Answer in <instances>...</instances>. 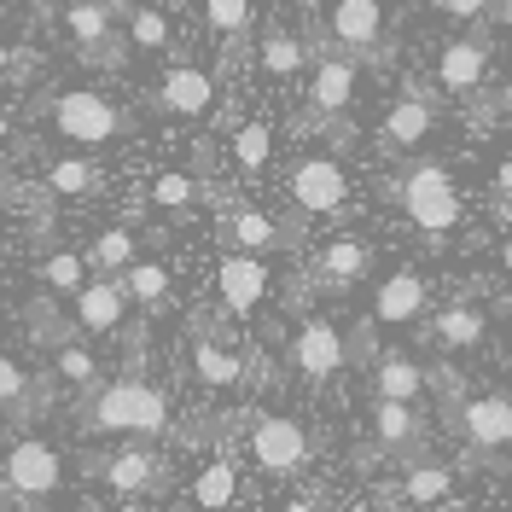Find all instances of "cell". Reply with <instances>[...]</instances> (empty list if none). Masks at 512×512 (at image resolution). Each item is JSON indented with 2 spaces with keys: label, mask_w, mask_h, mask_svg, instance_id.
Here are the masks:
<instances>
[{
  "label": "cell",
  "mask_w": 512,
  "mask_h": 512,
  "mask_svg": "<svg viewBox=\"0 0 512 512\" xmlns=\"http://www.w3.org/2000/svg\"><path fill=\"white\" fill-rule=\"evenodd\" d=\"M169 390L152 379H105L94 396L76 402V431L82 437H123V443H163L169 437Z\"/></svg>",
  "instance_id": "cell-1"
},
{
  "label": "cell",
  "mask_w": 512,
  "mask_h": 512,
  "mask_svg": "<svg viewBox=\"0 0 512 512\" xmlns=\"http://www.w3.org/2000/svg\"><path fill=\"white\" fill-rule=\"evenodd\" d=\"M379 192L402 210V216H408V227L425 239V251H431V256L448 251L454 227H460V216H466V198H460V187H454V175H448L443 158L396 163V175H384Z\"/></svg>",
  "instance_id": "cell-2"
},
{
  "label": "cell",
  "mask_w": 512,
  "mask_h": 512,
  "mask_svg": "<svg viewBox=\"0 0 512 512\" xmlns=\"http://www.w3.org/2000/svg\"><path fill=\"white\" fill-rule=\"evenodd\" d=\"M216 303L210 309H198L187 320V373L192 384L204 390V396H233V390H262L268 379V361L256 344H233L222 338V326H216Z\"/></svg>",
  "instance_id": "cell-3"
},
{
  "label": "cell",
  "mask_w": 512,
  "mask_h": 512,
  "mask_svg": "<svg viewBox=\"0 0 512 512\" xmlns=\"http://www.w3.org/2000/svg\"><path fill=\"white\" fill-rule=\"evenodd\" d=\"M355 88H361V70L338 53H315V76H309V105L291 117V134H326L338 152L355 146V128H350V105Z\"/></svg>",
  "instance_id": "cell-4"
},
{
  "label": "cell",
  "mask_w": 512,
  "mask_h": 512,
  "mask_svg": "<svg viewBox=\"0 0 512 512\" xmlns=\"http://www.w3.org/2000/svg\"><path fill=\"white\" fill-rule=\"evenodd\" d=\"M384 24H390L384 0H332L320 35L309 30V47L315 53H338V59H350V64H390L396 47H390Z\"/></svg>",
  "instance_id": "cell-5"
},
{
  "label": "cell",
  "mask_w": 512,
  "mask_h": 512,
  "mask_svg": "<svg viewBox=\"0 0 512 512\" xmlns=\"http://www.w3.org/2000/svg\"><path fill=\"white\" fill-rule=\"evenodd\" d=\"M216 233H222V251L239 256H274V251H303V216H268L251 198H233L216 192Z\"/></svg>",
  "instance_id": "cell-6"
},
{
  "label": "cell",
  "mask_w": 512,
  "mask_h": 512,
  "mask_svg": "<svg viewBox=\"0 0 512 512\" xmlns=\"http://www.w3.org/2000/svg\"><path fill=\"white\" fill-rule=\"evenodd\" d=\"M82 472L99 478L117 501H128V507L175 489V466L163 460L158 443H117V448H105V454H88V460H82Z\"/></svg>",
  "instance_id": "cell-7"
},
{
  "label": "cell",
  "mask_w": 512,
  "mask_h": 512,
  "mask_svg": "<svg viewBox=\"0 0 512 512\" xmlns=\"http://www.w3.org/2000/svg\"><path fill=\"white\" fill-rule=\"evenodd\" d=\"M41 111H47V123L59 128L70 146H82V152L117 146V140L134 134V117H128L117 99H105L99 88H64V94H53Z\"/></svg>",
  "instance_id": "cell-8"
},
{
  "label": "cell",
  "mask_w": 512,
  "mask_h": 512,
  "mask_svg": "<svg viewBox=\"0 0 512 512\" xmlns=\"http://www.w3.org/2000/svg\"><path fill=\"white\" fill-rule=\"evenodd\" d=\"M245 443H251V460L268 472V478H303L309 460H315V437L303 431V419L291 414H268V408H245Z\"/></svg>",
  "instance_id": "cell-9"
},
{
  "label": "cell",
  "mask_w": 512,
  "mask_h": 512,
  "mask_svg": "<svg viewBox=\"0 0 512 512\" xmlns=\"http://www.w3.org/2000/svg\"><path fill=\"white\" fill-rule=\"evenodd\" d=\"M64 489V454L47 437H18L0 460V495L18 501V507H41Z\"/></svg>",
  "instance_id": "cell-10"
},
{
  "label": "cell",
  "mask_w": 512,
  "mask_h": 512,
  "mask_svg": "<svg viewBox=\"0 0 512 512\" xmlns=\"http://www.w3.org/2000/svg\"><path fill=\"white\" fill-rule=\"evenodd\" d=\"M53 18L70 30L82 64H99V70H123L128 64V35L117 24V0H70Z\"/></svg>",
  "instance_id": "cell-11"
},
{
  "label": "cell",
  "mask_w": 512,
  "mask_h": 512,
  "mask_svg": "<svg viewBox=\"0 0 512 512\" xmlns=\"http://www.w3.org/2000/svg\"><path fill=\"white\" fill-rule=\"evenodd\" d=\"M286 198L303 222H315V216H344V210H350V175H344L338 152H303L286 175Z\"/></svg>",
  "instance_id": "cell-12"
},
{
  "label": "cell",
  "mask_w": 512,
  "mask_h": 512,
  "mask_svg": "<svg viewBox=\"0 0 512 512\" xmlns=\"http://www.w3.org/2000/svg\"><path fill=\"white\" fill-rule=\"evenodd\" d=\"M152 111L175 117V123H198V117H216V76L204 70L198 59L175 53L163 64L158 88H152Z\"/></svg>",
  "instance_id": "cell-13"
},
{
  "label": "cell",
  "mask_w": 512,
  "mask_h": 512,
  "mask_svg": "<svg viewBox=\"0 0 512 512\" xmlns=\"http://www.w3.org/2000/svg\"><path fill=\"white\" fill-rule=\"evenodd\" d=\"M443 425H448V437H460L466 460H489V454L512 448V396H501V390L466 396V408L454 419H443Z\"/></svg>",
  "instance_id": "cell-14"
},
{
  "label": "cell",
  "mask_w": 512,
  "mask_h": 512,
  "mask_svg": "<svg viewBox=\"0 0 512 512\" xmlns=\"http://www.w3.org/2000/svg\"><path fill=\"white\" fill-rule=\"evenodd\" d=\"M431 128H437V99L408 82V94L384 111L379 134H373V152L390 158V163H408V158H419V146L431 140Z\"/></svg>",
  "instance_id": "cell-15"
},
{
  "label": "cell",
  "mask_w": 512,
  "mask_h": 512,
  "mask_svg": "<svg viewBox=\"0 0 512 512\" xmlns=\"http://www.w3.org/2000/svg\"><path fill=\"white\" fill-rule=\"evenodd\" d=\"M291 367H297V379L303 384L326 390V384L350 367V344H344V332H338L326 315H303L297 320V332H291Z\"/></svg>",
  "instance_id": "cell-16"
},
{
  "label": "cell",
  "mask_w": 512,
  "mask_h": 512,
  "mask_svg": "<svg viewBox=\"0 0 512 512\" xmlns=\"http://www.w3.org/2000/svg\"><path fill=\"white\" fill-rule=\"evenodd\" d=\"M53 402H59V384H53V373H30L18 355L0 350V414L12 419L24 437H30L41 419L53 414Z\"/></svg>",
  "instance_id": "cell-17"
},
{
  "label": "cell",
  "mask_w": 512,
  "mask_h": 512,
  "mask_svg": "<svg viewBox=\"0 0 512 512\" xmlns=\"http://www.w3.org/2000/svg\"><path fill=\"white\" fill-rule=\"evenodd\" d=\"M367 437L379 448V460H402V466H414L431 454V419L408 408V402H373V414H367Z\"/></svg>",
  "instance_id": "cell-18"
},
{
  "label": "cell",
  "mask_w": 512,
  "mask_h": 512,
  "mask_svg": "<svg viewBox=\"0 0 512 512\" xmlns=\"http://www.w3.org/2000/svg\"><path fill=\"white\" fill-rule=\"evenodd\" d=\"M384 512H437L454 501V466L443 460H414V466H402V478H390L373 495Z\"/></svg>",
  "instance_id": "cell-19"
},
{
  "label": "cell",
  "mask_w": 512,
  "mask_h": 512,
  "mask_svg": "<svg viewBox=\"0 0 512 512\" xmlns=\"http://www.w3.org/2000/svg\"><path fill=\"white\" fill-rule=\"evenodd\" d=\"M262 297H268V262H262V256L227 251L222 262H216V315L251 320Z\"/></svg>",
  "instance_id": "cell-20"
},
{
  "label": "cell",
  "mask_w": 512,
  "mask_h": 512,
  "mask_svg": "<svg viewBox=\"0 0 512 512\" xmlns=\"http://www.w3.org/2000/svg\"><path fill=\"white\" fill-rule=\"evenodd\" d=\"M373 262H379V251H373L367 239H332V245H320L315 262H309V286L315 291H355L373 274Z\"/></svg>",
  "instance_id": "cell-21"
},
{
  "label": "cell",
  "mask_w": 512,
  "mask_h": 512,
  "mask_svg": "<svg viewBox=\"0 0 512 512\" xmlns=\"http://www.w3.org/2000/svg\"><path fill=\"white\" fill-rule=\"evenodd\" d=\"M419 344L437 355H466V350H483L489 344V315L472 309V303H448L437 315L419 326Z\"/></svg>",
  "instance_id": "cell-22"
},
{
  "label": "cell",
  "mask_w": 512,
  "mask_h": 512,
  "mask_svg": "<svg viewBox=\"0 0 512 512\" xmlns=\"http://www.w3.org/2000/svg\"><path fill=\"white\" fill-rule=\"evenodd\" d=\"M437 82H443V94H454V99H478L483 88H489V41H483V35L448 41L443 53H437Z\"/></svg>",
  "instance_id": "cell-23"
},
{
  "label": "cell",
  "mask_w": 512,
  "mask_h": 512,
  "mask_svg": "<svg viewBox=\"0 0 512 512\" xmlns=\"http://www.w3.org/2000/svg\"><path fill=\"white\" fill-rule=\"evenodd\" d=\"M204 24L222 47V70H239L256 41V0H204Z\"/></svg>",
  "instance_id": "cell-24"
},
{
  "label": "cell",
  "mask_w": 512,
  "mask_h": 512,
  "mask_svg": "<svg viewBox=\"0 0 512 512\" xmlns=\"http://www.w3.org/2000/svg\"><path fill=\"white\" fill-rule=\"evenodd\" d=\"M425 309H431L425 274L396 268V274L379 286V297H373V326H414V320H425Z\"/></svg>",
  "instance_id": "cell-25"
},
{
  "label": "cell",
  "mask_w": 512,
  "mask_h": 512,
  "mask_svg": "<svg viewBox=\"0 0 512 512\" xmlns=\"http://www.w3.org/2000/svg\"><path fill=\"white\" fill-rule=\"evenodd\" d=\"M117 286H123V297L140 309V320H158V315H169V309L181 303V297H175V274L163 268L158 256H140Z\"/></svg>",
  "instance_id": "cell-26"
},
{
  "label": "cell",
  "mask_w": 512,
  "mask_h": 512,
  "mask_svg": "<svg viewBox=\"0 0 512 512\" xmlns=\"http://www.w3.org/2000/svg\"><path fill=\"white\" fill-rule=\"evenodd\" d=\"M41 187L53 192V204H88L105 192V169L94 158H47L41 163Z\"/></svg>",
  "instance_id": "cell-27"
},
{
  "label": "cell",
  "mask_w": 512,
  "mask_h": 512,
  "mask_svg": "<svg viewBox=\"0 0 512 512\" xmlns=\"http://www.w3.org/2000/svg\"><path fill=\"white\" fill-rule=\"evenodd\" d=\"M123 315H128V297H123L117 280H88L82 297L70 303V326H76V332H117Z\"/></svg>",
  "instance_id": "cell-28"
},
{
  "label": "cell",
  "mask_w": 512,
  "mask_h": 512,
  "mask_svg": "<svg viewBox=\"0 0 512 512\" xmlns=\"http://www.w3.org/2000/svg\"><path fill=\"white\" fill-rule=\"evenodd\" d=\"M425 384H431V373L408 350H384L379 367H373V402H408L414 408L425 396Z\"/></svg>",
  "instance_id": "cell-29"
},
{
  "label": "cell",
  "mask_w": 512,
  "mask_h": 512,
  "mask_svg": "<svg viewBox=\"0 0 512 512\" xmlns=\"http://www.w3.org/2000/svg\"><path fill=\"white\" fill-rule=\"evenodd\" d=\"M82 262L94 268L99 280H123L128 268L140 262V233H134L128 222L123 227H99L94 239L82 245Z\"/></svg>",
  "instance_id": "cell-30"
},
{
  "label": "cell",
  "mask_w": 512,
  "mask_h": 512,
  "mask_svg": "<svg viewBox=\"0 0 512 512\" xmlns=\"http://www.w3.org/2000/svg\"><path fill=\"white\" fill-rule=\"evenodd\" d=\"M256 64H262V76L291 82V76L309 64V41H303V35H291L286 24H268V30L256 35Z\"/></svg>",
  "instance_id": "cell-31"
},
{
  "label": "cell",
  "mask_w": 512,
  "mask_h": 512,
  "mask_svg": "<svg viewBox=\"0 0 512 512\" xmlns=\"http://www.w3.org/2000/svg\"><path fill=\"white\" fill-rule=\"evenodd\" d=\"M204 198H216V192L204 187L192 169H163V175H152V187H146V198H140V204H158V210H169V216L181 222V216H192Z\"/></svg>",
  "instance_id": "cell-32"
},
{
  "label": "cell",
  "mask_w": 512,
  "mask_h": 512,
  "mask_svg": "<svg viewBox=\"0 0 512 512\" xmlns=\"http://www.w3.org/2000/svg\"><path fill=\"white\" fill-rule=\"evenodd\" d=\"M35 286L47 291V297L76 303V297H82V286H88V262H82V251H64V245H53V251L35 262Z\"/></svg>",
  "instance_id": "cell-33"
},
{
  "label": "cell",
  "mask_w": 512,
  "mask_h": 512,
  "mask_svg": "<svg viewBox=\"0 0 512 512\" xmlns=\"http://www.w3.org/2000/svg\"><path fill=\"white\" fill-rule=\"evenodd\" d=\"M187 495H192V507H198V512H227L233 501H239V472H233V460H227V454L204 460Z\"/></svg>",
  "instance_id": "cell-34"
},
{
  "label": "cell",
  "mask_w": 512,
  "mask_h": 512,
  "mask_svg": "<svg viewBox=\"0 0 512 512\" xmlns=\"http://www.w3.org/2000/svg\"><path fill=\"white\" fill-rule=\"evenodd\" d=\"M53 384H64V390H76V396H94L99 384H105V373H99L94 350L76 338V344H59L53 350Z\"/></svg>",
  "instance_id": "cell-35"
},
{
  "label": "cell",
  "mask_w": 512,
  "mask_h": 512,
  "mask_svg": "<svg viewBox=\"0 0 512 512\" xmlns=\"http://www.w3.org/2000/svg\"><path fill=\"white\" fill-rule=\"evenodd\" d=\"M128 47L146 53V59H175L169 12H158V6H134V12H128Z\"/></svg>",
  "instance_id": "cell-36"
},
{
  "label": "cell",
  "mask_w": 512,
  "mask_h": 512,
  "mask_svg": "<svg viewBox=\"0 0 512 512\" xmlns=\"http://www.w3.org/2000/svg\"><path fill=\"white\" fill-rule=\"evenodd\" d=\"M24 320H30V344H41L47 355L59 350V344H76V338H82V332H76L64 315H53V297H30Z\"/></svg>",
  "instance_id": "cell-37"
},
{
  "label": "cell",
  "mask_w": 512,
  "mask_h": 512,
  "mask_svg": "<svg viewBox=\"0 0 512 512\" xmlns=\"http://www.w3.org/2000/svg\"><path fill=\"white\" fill-rule=\"evenodd\" d=\"M268 146H274V128L262 123V117H245V123L233 128V158L245 175H262L268 169Z\"/></svg>",
  "instance_id": "cell-38"
},
{
  "label": "cell",
  "mask_w": 512,
  "mask_h": 512,
  "mask_svg": "<svg viewBox=\"0 0 512 512\" xmlns=\"http://www.w3.org/2000/svg\"><path fill=\"white\" fill-rule=\"evenodd\" d=\"M443 18H454V24H507L512 18V0H431Z\"/></svg>",
  "instance_id": "cell-39"
},
{
  "label": "cell",
  "mask_w": 512,
  "mask_h": 512,
  "mask_svg": "<svg viewBox=\"0 0 512 512\" xmlns=\"http://www.w3.org/2000/svg\"><path fill=\"white\" fill-rule=\"evenodd\" d=\"M35 76H41V53H35V47H12V82L24 88Z\"/></svg>",
  "instance_id": "cell-40"
},
{
  "label": "cell",
  "mask_w": 512,
  "mask_h": 512,
  "mask_svg": "<svg viewBox=\"0 0 512 512\" xmlns=\"http://www.w3.org/2000/svg\"><path fill=\"white\" fill-rule=\"evenodd\" d=\"M18 146V123H12V111H0V152H12ZM24 152V146H18Z\"/></svg>",
  "instance_id": "cell-41"
},
{
  "label": "cell",
  "mask_w": 512,
  "mask_h": 512,
  "mask_svg": "<svg viewBox=\"0 0 512 512\" xmlns=\"http://www.w3.org/2000/svg\"><path fill=\"white\" fill-rule=\"evenodd\" d=\"M495 198L512 204V158H501V169H495Z\"/></svg>",
  "instance_id": "cell-42"
},
{
  "label": "cell",
  "mask_w": 512,
  "mask_h": 512,
  "mask_svg": "<svg viewBox=\"0 0 512 512\" xmlns=\"http://www.w3.org/2000/svg\"><path fill=\"white\" fill-rule=\"evenodd\" d=\"M280 512H326V507H320V495H291Z\"/></svg>",
  "instance_id": "cell-43"
},
{
  "label": "cell",
  "mask_w": 512,
  "mask_h": 512,
  "mask_svg": "<svg viewBox=\"0 0 512 512\" xmlns=\"http://www.w3.org/2000/svg\"><path fill=\"white\" fill-rule=\"evenodd\" d=\"M0 82H12V47L0 41Z\"/></svg>",
  "instance_id": "cell-44"
},
{
  "label": "cell",
  "mask_w": 512,
  "mask_h": 512,
  "mask_svg": "<svg viewBox=\"0 0 512 512\" xmlns=\"http://www.w3.org/2000/svg\"><path fill=\"white\" fill-rule=\"evenodd\" d=\"M501 262H507V274H512V233H507V245H501Z\"/></svg>",
  "instance_id": "cell-45"
},
{
  "label": "cell",
  "mask_w": 512,
  "mask_h": 512,
  "mask_svg": "<svg viewBox=\"0 0 512 512\" xmlns=\"http://www.w3.org/2000/svg\"><path fill=\"white\" fill-rule=\"evenodd\" d=\"M123 512H146V507H140V501H134V507H123Z\"/></svg>",
  "instance_id": "cell-46"
},
{
  "label": "cell",
  "mask_w": 512,
  "mask_h": 512,
  "mask_svg": "<svg viewBox=\"0 0 512 512\" xmlns=\"http://www.w3.org/2000/svg\"><path fill=\"white\" fill-rule=\"evenodd\" d=\"M437 512H460V507H437Z\"/></svg>",
  "instance_id": "cell-47"
},
{
  "label": "cell",
  "mask_w": 512,
  "mask_h": 512,
  "mask_svg": "<svg viewBox=\"0 0 512 512\" xmlns=\"http://www.w3.org/2000/svg\"><path fill=\"white\" fill-rule=\"evenodd\" d=\"M0 251H6V239H0Z\"/></svg>",
  "instance_id": "cell-48"
},
{
  "label": "cell",
  "mask_w": 512,
  "mask_h": 512,
  "mask_svg": "<svg viewBox=\"0 0 512 512\" xmlns=\"http://www.w3.org/2000/svg\"><path fill=\"white\" fill-rule=\"evenodd\" d=\"M303 6H315V0H303Z\"/></svg>",
  "instance_id": "cell-49"
},
{
  "label": "cell",
  "mask_w": 512,
  "mask_h": 512,
  "mask_svg": "<svg viewBox=\"0 0 512 512\" xmlns=\"http://www.w3.org/2000/svg\"><path fill=\"white\" fill-rule=\"evenodd\" d=\"M175 6H181V0H175Z\"/></svg>",
  "instance_id": "cell-50"
}]
</instances>
